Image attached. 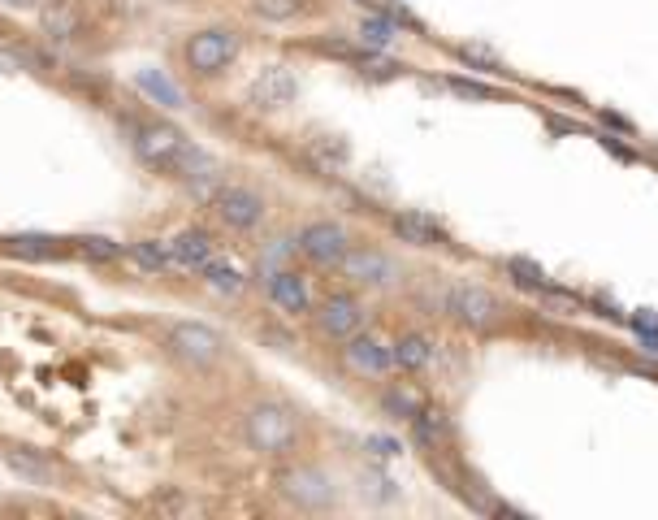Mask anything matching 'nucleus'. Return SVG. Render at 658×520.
<instances>
[{
	"mask_svg": "<svg viewBox=\"0 0 658 520\" xmlns=\"http://www.w3.org/2000/svg\"><path fill=\"white\" fill-rule=\"evenodd\" d=\"M299 438H304V425L282 399H256L243 408V442L265 460H291Z\"/></svg>",
	"mask_w": 658,
	"mask_h": 520,
	"instance_id": "nucleus-1",
	"label": "nucleus"
},
{
	"mask_svg": "<svg viewBox=\"0 0 658 520\" xmlns=\"http://www.w3.org/2000/svg\"><path fill=\"white\" fill-rule=\"evenodd\" d=\"M442 312H446V317H451L455 325L472 330V334H498V330L507 325V304H503V295L490 291V286H477V282H455V286H446Z\"/></svg>",
	"mask_w": 658,
	"mask_h": 520,
	"instance_id": "nucleus-2",
	"label": "nucleus"
},
{
	"mask_svg": "<svg viewBox=\"0 0 658 520\" xmlns=\"http://www.w3.org/2000/svg\"><path fill=\"white\" fill-rule=\"evenodd\" d=\"M338 278L355 286V291H399L407 269L403 260L386 252V247H368V243H351V252L338 260Z\"/></svg>",
	"mask_w": 658,
	"mask_h": 520,
	"instance_id": "nucleus-3",
	"label": "nucleus"
},
{
	"mask_svg": "<svg viewBox=\"0 0 658 520\" xmlns=\"http://www.w3.org/2000/svg\"><path fill=\"white\" fill-rule=\"evenodd\" d=\"M239 52H243V39L234 26H200L182 44V61H187V70L195 78H217L239 61Z\"/></svg>",
	"mask_w": 658,
	"mask_h": 520,
	"instance_id": "nucleus-4",
	"label": "nucleus"
},
{
	"mask_svg": "<svg viewBox=\"0 0 658 520\" xmlns=\"http://www.w3.org/2000/svg\"><path fill=\"white\" fill-rule=\"evenodd\" d=\"M165 351L178 364L204 373V369H213V364H221V356H226V338L204 321H174L165 330Z\"/></svg>",
	"mask_w": 658,
	"mask_h": 520,
	"instance_id": "nucleus-5",
	"label": "nucleus"
},
{
	"mask_svg": "<svg viewBox=\"0 0 658 520\" xmlns=\"http://www.w3.org/2000/svg\"><path fill=\"white\" fill-rule=\"evenodd\" d=\"M130 148L143 165L161 169V174H174V165L182 161V152L191 148V139L182 135L174 122H161V117H148V122L130 126Z\"/></svg>",
	"mask_w": 658,
	"mask_h": 520,
	"instance_id": "nucleus-6",
	"label": "nucleus"
},
{
	"mask_svg": "<svg viewBox=\"0 0 658 520\" xmlns=\"http://www.w3.org/2000/svg\"><path fill=\"white\" fill-rule=\"evenodd\" d=\"M273 486H278L282 499L295 503L299 512H325V507H334V499H338L334 477L317 464H282Z\"/></svg>",
	"mask_w": 658,
	"mask_h": 520,
	"instance_id": "nucleus-7",
	"label": "nucleus"
},
{
	"mask_svg": "<svg viewBox=\"0 0 658 520\" xmlns=\"http://www.w3.org/2000/svg\"><path fill=\"white\" fill-rule=\"evenodd\" d=\"M208 208H213V217L234 234H252L265 226V217H269V200L256 187H247V182H221L217 195L208 200Z\"/></svg>",
	"mask_w": 658,
	"mask_h": 520,
	"instance_id": "nucleus-8",
	"label": "nucleus"
},
{
	"mask_svg": "<svg viewBox=\"0 0 658 520\" xmlns=\"http://www.w3.org/2000/svg\"><path fill=\"white\" fill-rule=\"evenodd\" d=\"M312 325L329 343H347L351 334H360L368 325V304L355 291H334L321 304H312Z\"/></svg>",
	"mask_w": 658,
	"mask_h": 520,
	"instance_id": "nucleus-9",
	"label": "nucleus"
},
{
	"mask_svg": "<svg viewBox=\"0 0 658 520\" xmlns=\"http://www.w3.org/2000/svg\"><path fill=\"white\" fill-rule=\"evenodd\" d=\"M342 364H347L355 377L381 382V377H390L394 369H399V364H394V338L364 325L360 334H351L347 343H342Z\"/></svg>",
	"mask_w": 658,
	"mask_h": 520,
	"instance_id": "nucleus-10",
	"label": "nucleus"
},
{
	"mask_svg": "<svg viewBox=\"0 0 658 520\" xmlns=\"http://www.w3.org/2000/svg\"><path fill=\"white\" fill-rule=\"evenodd\" d=\"M295 247H299V256H304L308 265L338 269V260L351 252V230L342 226V221L317 217V221H308V226L295 234Z\"/></svg>",
	"mask_w": 658,
	"mask_h": 520,
	"instance_id": "nucleus-11",
	"label": "nucleus"
},
{
	"mask_svg": "<svg viewBox=\"0 0 658 520\" xmlns=\"http://www.w3.org/2000/svg\"><path fill=\"white\" fill-rule=\"evenodd\" d=\"M265 299L278 312H286V317H312V304H317L308 273H299L291 265L265 273Z\"/></svg>",
	"mask_w": 658,
	"mask_h": 520,
	"instance_id": "nucleus-12",
	"label": "nucleus"
},
{
	"mask_svg": "<svg viewBox=\"0 0 658 520\" xmlns=\"http://www.w3.org/2000/svg\"><path fill=\"white\" fill-rule=\"evenodd\" d=\"M299 96V78L291 65H265L252 83H247V104L260 113H278L286 104H295Z\"/></svg>",
	"mask_w": 658,
	"mask_h": 520,
	"instance_id": "nucleus-13",
	"label": "nucleus"
},
{
	"mask_svg": "<svg viewBox=\"0 0 658 520\" xmlns=\"http://www.w3.org/2000/svg\"><path fill=\"white\" fill-rule=\"evenodd\" d=\"M169 178H178L182 187H187V191L195 195V200H204V204L213 200L217 187H221V182H226V178H221L217 156H213V152H204L200 143H191V148L182 152V161L174 165V174H169Z\"/></svg>",
	"mask_w": 658,
	"mask_h": 520,
	"instance_id": "nucleus-14",
	"label": "nucleus"
},
{
	"mask_svg": "<svg viewBox=\"0 0 658 520\" xmlns=\"http://www.w3.org/2000/svg\"><path fill=\"white\" fill-rule=\"evenodd\" d=\"M390 234L407 247H451V234L438 217L429 213H416V208H403V213L390 217Z\"/></svg>",
	"mask_w": 658,
	"mask_h": 520,
	"instance_id": "nucleus-15",
	"label": "nucleus"
},
{
	"mask_svg": "<svg viewBox=\"0 0 658 520\" xmlns=\"http://www.w3.org/2000/svg\"><path fill=\"white\" fill-rule=\"evenodd\" d=\"M169 252H174L178 273H200L208 260L217 256V239L200 226H187V230H178L174 239H169Z\"/></svg>",
	"mask_w": 658,
	"mask_h": 520,
	"instance_id": "nucleus-16",
	"label": "nucleus"
},
{
	"mask_svg": "<svg viewBox=\"0 0 658 520\" xmlns=\"http://www.w3.org/2000/svg\"><path fill=\"white\" fill-rule=\"evenodd\" d=\"M433 356H438V343L425 334V330H403L394 338V364H399V373H425Z\"/></svg>",
	"mask_w": 658,
	"mask_h": 520,
	"instance_id": "nucleus-17",
	"label": "nucleus"
},
{
	"mask_svg": "<svg viewBox=\"0 0 658 520\" xmlns=\"http://www.w3.org/2000/svg\"><path fill=\"white\" fill-rule=\"evenodd\" d=\"M39 31L48 39H57V44H70L83 31V13H78L70 0H48V5H39Z\"/></svg>",
	"mask_w": 658,
	"mask_h": 520,
	"instance_id": "nucleus-18",
	"label": "nucleus"
},
{
	"mask_svg": "<svg viewBox=\"0 0 658 520\" xmlns=\"http://www.w3.org/2000/svg\"><path fill=\"white\" fill-rule=\"evenodd\" d=\"M407 425H412V438H416L420 451H442L446 442H451V421H446V412L429 408V403H425V408H420Z\"/></svg>",
	"mask_w": 658,
	"mask_h": 520,
	"instance_id": "nucleus-19",
	"label": "nucleus"
},
{
	"mask_svg": "<svg viewBox=\"0 0 658 520\" xmlns=\"http://www.w3.org/2000/svg\"><path fill=\"white\" fill-rule=\"evenodd\" d=\"M200 278H204L208 291H213V295H226V299H234V295L247 291V273H243L239 265H230V260H221V256L208 260V265L200 269Z\"/></svg>",
	"mask_w": 658,
	"mask_h": 520,
	"instance_id": "nucleus-20",
	"label": "nucleus"
},
{
	"mask_svg": "<svg viewBox=\"0 0 658 520\" xmlns=\"http://www.w3.org/2000/svg\"><path fill=\"white\" fill-rule=\"evenodd\" d=\"M425 408V395L412 386V382H390L386 390H381V412L390 416V421H412V416Z\"/></svg>",
	"mask_w": 658,
	"mask_h": 520,
	"instance_id": "nucleus-21",
	"label": "nucleus"
},
{
	"mask_svg": "<svg viewBox=\"0 0 658 520\" xmlns=\"http://www.w3.org/2000/svg\"><path fill=\"white\" fill-rule=\"evenodd\" d=\"M135 87L152 104H161V109H182V104H187V100H182V87L169 74H161V70H139L135 74Z\"/></svg>",
	"mask_w": 658,
	"mask_h": 520,
	"instance_id": "nucleus-22",
	"label": "nucleus"
},
{
	"mask_svg": "<svg viewBox=\"0 0 658 520\" xmlns=\"http://www.w3.org/2000/svg\"><path fill=\"white\" fill-rule=\"evenodd\" d=\"M130 260L148 273H174V252H169V239H135L130 243Z\"/></svg>",
	"mask_w": 658,
	"mask_h": 520,
	"instance_id": "nucleus-23",
	"label": "nucleus"
},
{
	"mask_svg": "<svg viewBox=\"0 0 658 520\" xmlns=\"http://www.w3.org/2000/svg\"><path fill=\"white\" fill-rule=\"evenodd\" d=\"M247 9H252V18L260 22H295V18H304V9H308V0H247Z\"/></svg>",
	"mask_w": 658,
	"mask_h": 520,
	"instance_id": "nucleus-24",
	"label": "nucleus"
},
{
	"mask_svg": "<svg viewBox=\"0 0 658 520\" xmlns=\"http://www.w3.org/2000/svg\"><path fill=\"white\" fill-rule=\"evenodd\" d=\"M360 39H364L368 48H390L394 39H399V22H394L386 9H381V13H368V18L360 22Z\"/></svg>",
	"mask_w": 658,
	"mask_h": 520,
	"instance_id": "nucleus-25",
	"label": "nucleus"
},
{
	"mask_svg": "<svg viewBox=\"0 0 658 520\" xmlns=\"http://www.w3.org/2000/svg\"><path fill=\"white\" fill-rule=\"evenodd\" d=\"M507 273H511V282L524 286V291H533V295H555V286H550V278L537 265H529V260H507Z\"/></svg>",
	"mask_w": 658,
	"mask_h": 520,
	"instance_id": "nucleus-26",
	"label": "nucleus"
},
{
	"mask_svg": "<svg viewBox=\"0 0 658 520\" xmlns=\"http://www.w3.org/2000/svg\"><path fill=\"white\" fill-rule=\"evenodd\" d=\"M459 57H464L468 65H477V70H485V74H503V61H498L494 52L477 48V44H464V48H459Z\"/></svg>",
	"mask_w": 658,
	"mask_h": 520,
	"instance_id": "nucleus-27",
	"label": "nucleus"
},
{
	"mask_svg": "<svg viewBox=\"0 0 658 520\" xmlns=\"http://www.w3.org/2000/svg\"><path fill=\"white\" fill-rule=\"evenodd\" d=\"M446 87L455 91V96H472V100H498L503 91L485 87V83H468V78H446Z\"/></svg>",
	"mask_w": 658,
	"mask_h": 520,
	"instance_id": "nucleus-28",
	"label": "nucleus"
},
{
	"mask_svg": "<svg viewBox=\"0 0 658 520\" xmlns=\"http://www.w3.org/2000/svg\"><path fill=\"white\" fill-rule=\"evenodd\" d=\"M78 252L96 256V260H117V256H122V247H117L113 239H78Z\"/></svg>",
	"mask_w": 658,
	"mask_h": 520,
	"instance_id": "nucleus-29",
	"label": "nucleus"
},
{
	"mask_svg": "<svg viewBox=\"0 0 658 520\" xmlns=\"http://www.w3.org/2000/svg\"><path fill=\"white\" fill-rule=\"evenodd\" d=\"M9 464H13V473H22V477H35V481H48V477H52V473H48V464L31 460V455H18V451L9 455Z\"/></svg>",
	"mask_w": 658,
	"mask_h": 520,
	"instance_id": "nucleus-30",
	"label": "nucleus"
},
{
	"mask_svg": "<svg viewBox=\"0 0 658 520\" xmlns=\"http://www.w3.org/2000/svg\"><path fill=\"white\" fill-rule=\"evenodd\" d=\"M312 156H321L325 165H342V161H347V143H334V139H317V143H312Z\"/></svg>",
	"mask_w": 658,
	"mask_h": 520,
	"instance_id": "nucleus-31",
	"label": "nucleus"
},
{
	"mask_svg": "<svg viewBox=\"0 0 658 520\" xmlns=\"http://www.w3.org/2000/svg\"><path fill=\"white\" fill-rule=\"evenodd\" d=\"M9 247H13V252H26V256H52V252H57V243H52V239H13Z\"/></svg>",
	"mask_w": 658,
	"mask_h": 520,
	"instance_id": "nucleus-32",
	"label": "nucleus"
},
{
	"mask_svg": "<svg viewBox=\"0 0 658 520\" xmlns=\"http://www.w3.org/2000/svg\"><path fill=\"white\" fill-rule=\"evenodd\" d=\"M368 451H373L377 460H394V455H403V447L394 438H368Z\"/></svg>",
	"mask_w": 658,
	"mask_h": 520,
	"instance_id": "nucleus-33",
	"label": "nucleus"
},
{
	"mask_svg": "<svg viewBox=\"0 0 658 520\" xmlns=\"http://www.w3.org/2000/svg\"><path fill=\"white\" fill-rule=\"evenodd\" d=\"M0 5H9V9H39L44 0H0Z\"/></svg>",
	"mask_w": 658,
	"mask_h": 520,
	"instance_id": "nucleus-34",
	"label": "nucleus"
},
{
	"mask_svg": "<svg viewBox=\"0 0 658 520\" xmlns=\"http://www.w3.org/2000/svg\"><path fill=\"white\" fill-rule=\"evenodd\" d=\"M165 5H187V0H165Z\"/></svg>",
	"mask_w": 658,
	"mask_h": 520,
	"instance_id": "nucleus-35",
	"label": "nucleus"
},
{
	"mask_svg": "<svg viewBox=\"0 0 658 520\" xmlns=\"http://www.w3.org/2000/svg\"><path fill=\"white\" fill-rule=\"evenodd\" d=\"M360 5H368V0H360Z\"/></svg>",
	"mask_w": 658,
	"mask_h": 520,
	"instance_id": "nucleus-36",
	"label": "nucleus"
}]
</instances>
